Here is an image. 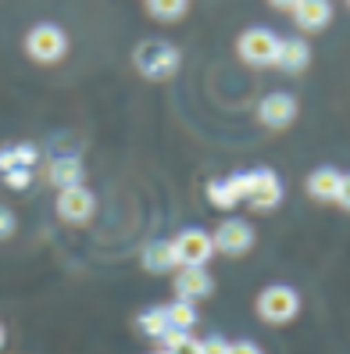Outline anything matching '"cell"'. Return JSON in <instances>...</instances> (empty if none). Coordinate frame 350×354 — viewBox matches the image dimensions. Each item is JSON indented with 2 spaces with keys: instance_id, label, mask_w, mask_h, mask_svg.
I'll use <instances>...</instances> for the list:
<instances>
[{
  "instance_id": "obj_7",
  "label": "cell",
  "mask_w": 350,
  "mask_h": 354,
  "mask_svg": "<svg viewBox=\"0 0 350 354\" xmlns=\"http://www.w3.org/2000/svg\"><path fill=\"white\" fill-rule=\"evenodd\" d=\"M307 194H311L315 201L347 207L350 204V179H347V172L329 169L325 165V169H315L311 176H307Z\"/></svg>"
},
{
  "instance_id": "obj_4",
  "label": "cell",
  "mask_w": 350,
  "mask_h": 354,
  "mask_svg": "<svg viewBox=\"0 0 350 354\" xmlns=\"http://www.w3.org/2000/svg\"><path fill=\"white\" fill-rule=\"evenodd\" d=\"M26 54L32 61H39V65H54V61H61L68 54V36L61 26L54 22H39L26 32Z\"/></svg>"
},
{
  "instance_id": "obj_15",
  "label": "cell",
  "mask_w": 350,
  "mask_h": 354,
  "mask_svg": "<svg viewBox=\"0 0 350 354\" xmlns=\"http://www.w3.org/2000/svg\"><path fill=\"white\" fill-rule=\"evenodd\" d=\"M36 161H39L36 143H8V147H0V176L11 169H36Z\"/></svg>"
},
{
  "instance_id": "obj_22",
  "label": "cell",
  "mask_w": 350,
  "mask_h": 354,
  "mask_svg": "<svg viewBox=\"0 0 350 354\" xmlns=\"http://www.w3.org/2000/svg\"><path fill=\"white\" fill-rule=\"evenodd\" d=\"M11 190H26V186H32V169H11V172H4L0 176Z\"/></svg>"
},
{
  "instance_id": "obj_8",
  "label": "cell",
  "mask_w": 350,
  "mask_h": 354,
  "mask_svg": "<svg viewBox=\"0 0 350 354\" xmlns=\"http://www.w3.org/2000/svg\"><path fill=\"white\" fill-rule=\"evenodd\" d=\"M257 122L264 129H290L297 122V97L293 93H264L257 104Z\"/></svg>"
},
{
  "instance_id": "obj_1",
  "label": "cell",
  "mask_w": 350,
  "mask_h": 354,
  "mask_svg": "<svg viewBox=\"0 0 350 354\" xmlns=\"http://www.w3.org/2000/svg\"><path fill=\"white\" fill-rule=\"evenodd\" d=\"M229 190L236 194V201H246L257 212H269L282 201V183L272 169H254V172H233L229 179Z\"/></svg>"
},
{
  "instance_id": "obj_5",
  "label": "cell",
  "mask_w": 350,
  "mask_h": 354,
  "mask_svg": "<svg viewBox=\"0 0 350 354\" xmlns=\"http://www.w3.org/2000/svg\"><path fill=\"white\" fill-rule=\"evenodd\" d=\"M279 39H282V36H275L272 29L254 26V29H243V32H240V39H236V50H240V57L246 61V65H257V68H264V65H275Z\"/></svg>"
},
{
  "instance_id": "obj_2",
  "label": "cell",
  "mask_w": 350,
  "mask_h": 354,
  "mask_svg": "<svg viewBox=\"0 0 350 354\" xmlns=\"http://www.w3.org/2000/svg\"><path fill=\"white\" fill-rule=\"evenodd\" d=\"M133 61H136L139 75H147L154 82L172 79L179 72V65H182L179 50L172 44H164V39H143V44L136 47V54H133Z\"/></svg>"
},
{
  "instance_id": "obj_21",
  "label": "cell",
  "mask_w": 350,
  "mask_h": 354,
  "mask_svg": "<svg viewBox=\"0 0 350 354\" xmlns=\"http://www.w3.org/2000/svg\"><path fill=\"white\" fill-rule=\"evenodd\" d=\"M208 201H211L215 207H222V212H233V207L240 204L225 179H211V183H208Z\"/></svg>"
},
{
  "instance_id": "obj_16",
  "label": "cell",
  "mask_w": 350,
  "mask_h": 354,
  "mask_svg": "<svg viewBox=\"0 0 350 354\" xmlns=\"http://www.w3.org/2000/svg\"><path fill=\"white\" fill-rule=\"evenodd\" d=\"M143 268H147V272H172V268H179L172 240H150L143 247Z\"/></svg>"
},
{
  "instance_id": "obj_23",
  "label": "cell",
  "mask_w": 350,
  "mask_h": 354,
  "mask_svg": "<svg viewBox=\"0 0 350 354\" xmlns=\"http://www.w3.org/2000/svg\"><path fill=\"white\" fill-rule=\"evenodd\" d=\"M14 229H18V218H14V212H11V207H4V204H0V240H8V236L14 233Z\"/></svg>"
},
{
  "instance_id": "obj_12",
  "label": "cell",
  "mask_w": 350,
  "mask_h": 354,
  "mask_svg": "<svg viewBox=\"0 0 350 354\" xmlns=\"http://www.w3.org/2000/svg\"><path fill=\"white\" fill-rule=\"evenodd\" d=\"M290 15H293L297 29L318 32V29H325L329 22H333V4H329V0H297V4L290 8Z\"/></svg>"
},
{
  "instance_id": "obj_6",
  "label": "cell",
  "mask_w": 350,
  "mask_h": 354,
  "mask_svg": "<svg viewBox=\"0 0 350 354\" xmlns=\"http://www.w3.org/2000/svg\"><path fill=\"white\" fill-rule=\"evenodd\" d=\"M172 251H175V265L179 268H204L215 254V243H211V233L190 225L172 240Z\"/></svg>"
},
{
  "instance_id": "obj_3",
  "label": "cell",
  "mask_w": 350,
  "mask_h": 354,
  "mask_svg": "<svg viewBox=\"0 0 350 354\" xmlns=\"http://www.w3.org/2000/svg\"><path fill=\"white\" fill-rule=\"evenodd\" d=\"M300 315V294L286 283H272L257 294V319L269 326H286Z\"/></svg>"
},
{
  "instance_id": "obj_13",
  "label": "cell",
  "mask_w": 350,
  "mask_h": 354,
  "mask_svg": "<svg viewBox=\"0 0 350 354\" xmlns=\"http://www.w3.org/2000/svg\"><path fill=\"white\" fill-rule=\"evenodd\" d=\"M275 65L282 72H304L307 65H311V44L300 36L293 39H279V54H275Z\"/></svg>"
},
{
  "instance_id": "obj_9",
  "label": "cell",
  "mask_w": 350,
  "mask_h": 354,
  "mask_svg": "<svg viewBox=\"0 0 350 354\" xmlns=\"http://www.w3.org/2000/svg\"><path fill=\"white\" fill-rule=\"evenodd\" d=\"M211 243H215V251L229 254V258H240V254H246L254 247V225L246 222V218H225L215 229Z\"/></svg>"
},
{
  "instance_id": "obj_14",
  "label": "cell",
  "mask_w": 350,
  "mask_h": 354,
  "mask_svg": "<svg viewBox=\"0 0 350 354\" xmlns=\"http://www.w3.org/2000/svg\"><path fill=\"white\" fill-rule=\"evenodd\" d=\"M82 176H86V169H82L79 158H54L50 169H47V183L57 186V190H72V186H82Z\"/></svg>"
},
{
  "instance_id": "obj_18",
  "label": "cell",
  "mask_w": 350,
  "mask_h": 354,
  "mask_svg": "<svg viewBox=\"0 0 350 354\" xmlns=\"http://www.w3.org/2000/svg\"><path fill=\"white\" fill-rule=\"evenodd\" d=\"M136 326H139L143 337L161 340L164 333H168V319H164V308H147V311H143V315L136 319Z\"/></svg>"
},
{
  "instance_id": "obj_28",
  "label": "cell",
  "mask_w": 350,
  "mask_h": 354,
  "mask_svg": "<svg viewBox=\"0 0 350 354\" xmlns=\"http://www.w3.org/2000/svg\"><path fill=\"white\" fill-rule=\"evenodd\" d=\"M154 354H168V351H154Z\"/></svg>"
},
{
  "instance_id": "obj_27",
  "label": "cell",
  "mask_w": 350,
  "mask_h": 354,
  "mask_svg": "<svg viewBox=\"0 0 350 354\" xmlns=\"http://www.w3.org/2000/svg\"><path fill=\"white\" fill-rule=\"evenodd\" d=\"M4 344H8V329H4V322H0V351H4Z\"/></svg>"
},
{
  "instance_id": "obj_19",
  "label": "cell",
  "mask_w": 350,
  "mask_h": 354,
  "mask_svg": "<svg viewBox=\"0 0 350 354\" xmlns=\"http://www.w3.org/2000/svg\"><path fill=\"white\" fill-rule=\"evenodd\" d=\"M161 344H164V351H168V354H204L200 351V340L190 337V333H179V329H168L161 337Z\"/></svg>"
},
{
  "instance_id": "obj_26",
  "label": "cell",
  "mask_w": 350,
  "mask_h": 354,
  "mask_svg": "<svg viewBox=\"0 0 350 354\" xmlns=\"http://www.w3.org/2000/svg\"><path fill=\"white\" fill-rule=\"evenodd\" d=\"M269 4H272V8H282V11H290L297 0H269Z\"/></svg>"
},
{
  "instance_id": "obj_10",
  "label": "cell",
  "mask_w": 350,
  "mask_h": 354,
  "mask_svg": "<svg viewBox=\"0 0 350 354\" xmlns=\"http://www.w3.org/2000/svg\"><path fill=\"white\" fill-rule=\"evenodd\" d=\"M97 212V197L86 186H72V190H57V215L68 225H86Z\"/></svg>"
},
{
  "instance_id": "obj_20",
  "label": "cell",
  "mask_w": 350,
  "mask_h": 354,
  "mask_svg": "<svg viewBox=\"0 0 350 354\" xmlns=\"http://www.w3.org/2000/svg\"><path fill=\"white\" fill-rule=\"evenodd\" d=\"M190 8V0H147V11L157 18V22H175Z\"/></svg>"
},
{
  "instance_id": "obj_25",
  "label": "cell",
  "mask_w": 350,
  "mask_h": 354,
  "mask_svg": "<svg viewBox=\"0 0 350 354\" xmlns=\"http://www.w3.org/2000/svg\"><path fill=\"white\" fill-rule=\"evenodd\" d=\"M225 347H229V340H222V337L200 340V351H204V354H225Z\"/></svg>"
},
{
  "instance_id": "obj_11",
  "label": "cell",
  "mask_w": 350,
  "mask_h": 354,
  "mask_svg": "<svg viewBox=\"0 0 350 354\" xmlns=\"http://www.w3.org/2000/svg\"><path fill=\"white\" fill-rule=\"evenodd\" d=\"M215 294V279L208 268H179L175 276V297L179 301H204Z\"/></svg>"
},
{
  "instance_id": "obj_17",
  "label": "cell",
  "mask_w": 350,
  "mask_h": 354,
  "mask_svg": "<svg viewBox=\"0 0 350 354\" xmlns=\"http://www.w3.org/2000/svg\"><path fill=\"white\" fill-rule=\"evenodd\" d=\"M164 308V319H168V329H179V333H190L197 326V308L193 301H172V304H161Z\"/></svg>"
},
{
  "instance_id": "obj_24",
  "label": "cell",
  "mask_w": 350,
  "mask_h": 354,
  "mask_svg": "<svg viewBox=\"0 0 350 354\" xmlns=\"http://www.w3.org/2000/svg\"><path fill=\"white\" fill-rule=\"evenodd\" d=\"M225 354H264L254 340H233L229 347H225Z\"/></svg>"
}]
</instances>
